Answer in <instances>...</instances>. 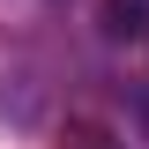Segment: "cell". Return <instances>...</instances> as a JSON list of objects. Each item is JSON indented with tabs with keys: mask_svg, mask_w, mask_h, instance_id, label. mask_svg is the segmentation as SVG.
I'll use <instances>...</instances> for the list:
<instances>
[{
	"mask_svg": "<svg viewBox=\"0 0 149 149\" xmlns=\"http://www.w3.org/2000/svg\"><path fill=\"white\" fill-rule=\"evenodd\" d=\"M149 30V0H104V37H142Z\"/></svg>",
	"mask_w": 149,
	"mask_h": 149,
	"instance_id": "1",
	"label": "cell"
}]
</instances>
